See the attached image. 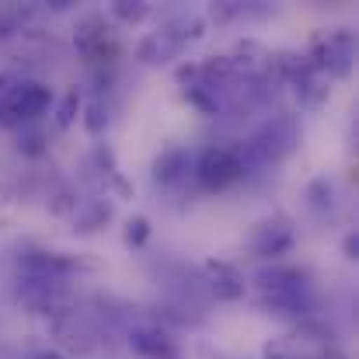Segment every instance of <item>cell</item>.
Instances as JSON below:
<instances>
[{"label": "cell", "mask_w": 359, "mask_h": 359, "mask_svg": "<svg viewBox=\"0 0 359 359\" xmlns=\"http://www.w3.org/2000/svg\"><path fill=\"white\" fill-rule=\"evenodd\" d=\"M14 297H18V304H25L28 314L56 318V314H63V311H74L63 276H18Z\"/></svg>", "instance_id": "6da1fadb"}, {"label": "cell", "mask_w": 359, "mask_h": 359, "mask_svg": "<svg viewBox=\"0 0 359 359\" xmlns=\"http://www.w3.org/2000/svg\"><path fill=\"white\" fill-rule=\"evenodd\" d=\"M297 143H300V122L293 119L290 112L272 116L269 122L258 126L255 136H248V147L255 150V157H258L262 168H265V164H276V161H283V157H290V154L297 150Z\"/></svg>", "instance_id": "7a4b0ae2"}, {"label": "cell", "mask_w": 359, "mask_h": 359, "mask_svg": "<svg viewBox=\"0 0 359 359\" xmlns=\"http://www.w3.org/2000/svg\"><path fill=\"white\" fill-rule=\"evenodd\" d=\"M49 328H53V339L60 342V349H67L70 356H91L98 346V332L77 311H63V314L49 318Z\"/></svg>", "instance_id": "3957f363"}, {"label": "cell", "mask_w": 359, "mask_h": 359, "mask_svg": "<svg viewBox=\"0 0 359 359\" xmlns=\"http://www.w3.org/2000/svg\"><path fill=\"white\" fill-rule=\"evenodd\" d=\"M196 178L210 192H220V189L234 185L241 178V164L238 157L231 154V147H206L199 154V161H196Z\"/></svg>", "instance_id": "277c9868"}, {"label": "cell", "mask_w": 359, "mask_h": 359, "mask_svg": "<svg viewBox=\"0 0 359 359\" xmlns=\"http://www.w3.org/2000/svg\"><path fill=\"white\" fill-rule=\"evenodd\" d=\"M290 248H293V227H290L283 217L262 220V224L255 227V234H251V251L262 255V258H279V255H286Z\"/></svg>", "instance_id": "5b68a950"}, {"label": "cell", "mask_w": 359, "mask_h": 359, "mask_svg": "<svg viewBox=\"0 0 359 359\" xmlns=\"http://www.w3.org/2000/svg\"><path fill=\"white\" fill-rule=\"evenodd\" d=\"M182 39L164 25V28H157V32H150L140 46H136V60L140 63H147V67H161V63H168V60H175L178 53H182Z\"/></svg>", "instance_id": "8992f818"}, {"label": "cell", "mask_w": 359, "mask_h": 359, "mask_svg": "<svg viewBox=\"0 0 359 359\" xmlns=\"http://www.w3.org/2000/svg\"><path fill=\"white\" fill-rule=\"evenodd\" d=\"M206 276H210V293H213L217 300L234 304V300L244 297V276H241L231 262H217V258H210V262H206Z\"/></svg>", "instance_id": "52a82bcc"}, {"label": "cell", "mask_w": 359, "mask_h": 359, "mask_svg": "<svg viewBox=\"0 0 359 359\" xmlns=\"http://www.w3.org/2000/svg\"><path fill=\"white\" fill-rule=\"evenodd\" d=\"M255 283H258L262 297H269V293H293V290L307 286V272H300L293 265H272V269H262L255 276Z\"/></svg>", "instance_id": "ba28073f"}, {"label": "cell", "mask_w": 359, "mask_h": 359, "mask_svg": "<svg viewBox=\"0 0 359 359\" xmlns=\"http://www.w3.org/2000/svg\"><path fill=\"white\" fill-rule=\"evenodd\" d=\"M116 217V206L109 203V199H84V203H77V210H74V231L77 234H95V231H102L109 220Z\"/></svg>", "instance_id": "9c48e42d"}, {"label": "cell", "mask_w": 359, "mask_h": 359, "mask_svg": "<svg viewBox=\"0 0 359 359\" xmlns=\"http://www.w3.org/2000/svg\"><path fill=\"white\" fill-rule=\"evenodd\" d=\"M129 346H133V353H140L143 359H157V356H164L168 349H175L171 335H168L161 325H150V328H136V332H129Z\"/></svg>", "instance_id": "30bf717a"}, {"label": "cell", "mask_w": 359, "mask_h": 359, "mask_svg": "<svg viewBox=\"0 0 359 359\" xmlns=\"http://www.w3.org/2000/svg\"><path fill=\"white\" fill-rule=\"evenodd\" d=\"M192 168V157L185 150H164L157 161H154V182L157 185H178Z\"/></svg>", "instance_id": "8fae6325"}, {"label": "cell", "mask_w": 359, "mask_h": 359, "mask_svg": "<svg viewBox=\"0 0 359 359\" xmlns=\"http://www.w3.org/2000/svg\"><path fill=\"white\" fill-rule=\"evenodd\" d=\"M290 339H297L304 346H314V349H328L335 342V328L328 321H318V318H300Z\"/></svg>", "instance_id": "7c38bea8"}, {"label": "cell", "mask_w": 359, "mask_h": 359, "mask_svg": "<svg viewBox=\"0 0 359 359\" xmlns=\"http://www.w3.org/2000/svg\"><path fill=\"white\" fill-rule=\"evenodd\" d=\"M293 88H297V95H300V102L304 105H311V109H318V105H325L328 102V74H321V70H311V74H304V77H297L293 81Z\"/></svg>", "instance_id": "4fadbf2b"}, {"label": "cell", "mask_w": 359, "mask_h": 359, "mask_svg": "<svg viewBox=\"0 0 359 359\" xmlns=\"http://www.w3.org/2000/svg\"><path fill=\"white\" fill-rule=\"evenodd\" d=\"M35 18V7L28 4H0V39H11V35H21Z\"/></svg>", "instance_id": "5bb4252c"}, {"label": "cell", "mask_w": 359, "mask_h": 359, "mask_svg": "<svg viewBox=\"0 0 359 359\" xmlns=\"http://www.w3.org/2000/svg\"><path fill=\"white\" fill-rule=\"evenodd\" d=\"M304 196H307V206L314 210V213H332L335 210V185L321 175V178H314L307 189H304Z\"/></svg>", "instance_id": "9a60e30c"}, {"label": "cell", "mask_w": 359, "mask_h": 359, "mask_svg": "<svg viewBox=\"0 0 359 359\" xmlns=\"http://www.w3.org/2000/svg\"><path fill=\"white\" fill-rule=\"evenodd\" d=\"M81 119H84V129L91 133V136H102L105 129H109V105L102 102V98H91L84 109H81Z\"/></svg>", "instance_id": "2e32d148"}, {"label": "cell", "mask_w": 359, "mask_h": 359, "mask_svg": "<svg viewBox=\"0 0 359 359\" xmlns=\"http://www.w3.org/2000/svg\"><path fill=\"white\" fill-rule=\"evenodd\" d=\"M46 206H49L53 217H74V210H77V196H74V189L56 185V189L46 196Z\"/></svg>", "instance_id": "e0dca14e"}, {"label": "cell", "mask_w": 359, "mask_h": 359, "mask_svg": "<svg viewBox=\"0 0 359 359\" xmlns=\"http://www.w3.org/2000/svg\"><path fill=\"white\" fill-rule=\"evenodd\" d=\"M81 109H84L81 91H77V88H74V91H67V95H63V102L56 105V126H60V129H70L74 119L81 116Z\"/></svg>", "instance_id": "ac0fdd59"}, {"label": "cell", "mask_w": 359, "mask_h": 359, "mask_svg": "<svg viewBox=\"0 0 359 359\" xmlns=\"http://www.w3.org/2000/svg\"><path fill=\"white\" fill-rule=\"evenodd\" d=\"M147 14H150V4H143V0H119V4H112V18H119L122 25H140Z\"/></svg>", "instance_id": "d6986e66"}, {"label": "cell", "mask_w": 359, "mask_h": 359, "mask_svg": "<svg viewBox=\"0 0 359 359\" xmlns=\"http://www.w3.org/2000/svg\"><path fill=\"white\" fill-rule=\"evenodd\" d=\"M147 238H150V220L147 217H129L126 231H122V244L126 248H143Z\"/></svg>", "instance_id": "ffe728a7"}, {"label": "cell", "mask_w": 359, "mask_h": 359, "mask_svg": "<svg viewBox=\"0 0 359 359\" xmlns=\"http://www.w3.org/2000/svg\"><path fill=\"white\" fill-rule=\"evenodd\" d=\"M18 150H21L25 157H42V154L49 150V136H46L42 129L21 133V136H18Z\"/></svg>", "instance_id": "44dd1931"}, {"label": "cell", "mask_w": 359, "mask_h": 359, "mask_svg": "<svg viewBox=\"0 0 359 359\" xmlns=\"http://www.w3.org/2000/svg\"><path fill=\"white\" fill-rule=\"evenodd\" d=\"M91 161H95V168H98L105 178L119 175V161H116V150H112L109 143H95V150H91Z\"/></svg>", "instance_id": "7402d4cb"}, {"label": "cell", "mask_w": 359, "mask_h": 359, "mask_svg": "<svg viewBox=\"0 0 359 359\" xmlns=\"http://www.w3.org/2000/svg\"><path fill=\"white\" fill-rule=\"evenodd\" d=\"M185 102H192L199 112H206V116H217L220 112V102H217V95L210 91V88H192V91H185Z\"/></svg>", "instance_id": "603a6c76"}, {"label": "cell", "mask_w": 359, "mask_h": 359, "mask_svg": "<svg viewBox=\"0 0 359 359\" xmlns=\"http://www.w3.org/2000/svg\"><path fill=\"white\" fill-rule=\"evenodd\" d=\"M241 14H244V4H231V0L210 7V18H213L217 25H227V21H234V18H241Z\"/></svg>", "instance_id": "cb8c5ba5"}, {"label": "cell", "mask_w": 359, "mask_h": 359, "mask_svg": "<svg viewBox=\"0 0 359 359\" xmlns=\"http://www.w3.org/2000/svg\"><path fill=\"white\" fill-rule=\"evenodd\" d=\"M178 84H182L185 91L203 88V70H199V63H185V67H178Z\"/></svg>", "instance_id": "d4e9b609"}, {"label": "cell", "mask_w": 359, "mask_h": 359, "mask_svg": "<svg viewBox=\"0 0 359 359\" xmlns=\"http://www.w3.org/2000/svg\"><path fill=\"white\" fill-rule=\"evenodd\" d=\"M14 88H18V77L14 74H0V109L7 105V98L14 95Z\"/></svg>", "instance_id": "484cf974"}, {"label": "cell", "mask_w": 359, "mask_h": 359, "mask_svg": "<svg viewBox=\"0 0 359 359\" xmlns=\"http://www.w3.org/2000/svg\"><path fill=\"white\" fill-rule=\"evenodd\" d=\"M342 251H346V258H349V262H356V258H359V234H356V231H349V234H346V241H342Z\"/></svg>", "instance_id": "4316f807"}, {"label": "cell", "mask_w": 359, "mask_h": 359, "mask_svg": "<svg viewBox=\"0 0 359 359\" xmlns=\"http://www.w3.org/2000/svg\"><path fill=\"white\" fill-rule=\"evenodd\" d=\"M112 185H116V192H119L122 199H129V196H133V185H129L122 175H112Z\"/></svg>", "instance_id": "83f0119b"}, {"label": "cell", "mask_w": 359, "mask_h": 359, "mask_svg": "<svg viewBox=\"0 0 359 359\" xmlns=\"http://www.w3.org/2000/svg\"><path fill=\"white\" fill-rule=\"evenodd\" d=\"M314 359H346V353H339L335 346H328V349H321V353H318Z\"/></svg>", "instance_id": "f1b7e54d"}, {"label": "cell", "mask_w": 359, "mask_h": 359, "mask_svg": "<svg viewBox=\"0 0 359 359\" xmlns=\"http://www.w3.org/2000/svg\"><path fill=\"white\" fill-rule=\"evenodd\" d=\"M28 359H63L60 353H49V349H39V353H32Z\"/></svg>", "instance_id": "f546056e"}, {"label": "cell", "mask_w": 359, "mask_h": 359, "mask_svg": "<svg viewBox=\"0 0 359 359\" xmlns=\"http://www.w3.org/2000/svg\"><path fill=\"white\" fill-rule=\"evenodd\" d=\"M157 359H182V353H178V349H168L164 356H157Z\"/></svg>", "instance_id": "4dcf8cb0"}]
</instances>
